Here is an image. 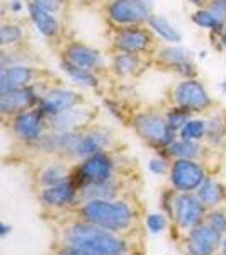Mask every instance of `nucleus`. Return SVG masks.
Instances as JSON below:
<instances>
[{
	"instance_id": "f257e3e1",
	"label": "nucleus",
	"mask_w": 226,
	"mask_h": 255,
	"mask_svg": "<svg viewBox=\"0 0 226 255\" xmlns=\"http://www.w3.org/2000/svg\"><path fill=\"white\" fill-rule=\"evenodd\" d=\"M68 242L75 249L97 255H121L124 244L109 232L94 225H77L68 232Z\"/></svg>"
},
{
	"instance_id": "f03ea898",
	"label": "nucleus",
	"mask_w": 226,
	"mask_h": 255,
	"mask_svg": "<svg viewBox=\"0 0 226 255\" xmlns=\"http://www.w3.org/2000/svg\"><path fill=\"white\" fill-rule=\"evenodd\" d=\"M85 218L108 230L126 228L131 221V211L124 203H109L104 199H92L84 208Z\"/></svg>"
},
{
	"instance_id": "7ed1b4c3",
	"label": "nucleus",
	"mask_w": 226,
	"mask_h": 255,
	"mask_svg": "<svg viewBox=\"0 0 226 255\" xmlns=\"http://www.w3.org/2000/svg\"><path fill=\"white\" fill-rule=\"evenodd\" d=\"M134 128L143 138L157 145H172L174 143V129L167 119L158 114H138L134 118Z\"/></svg>"
},
{
	"instance_id": "20e7f679",
	"label": "nucleus",
	"mask_w": 226,
	"mask_h": 255,
	"mask_svg": "<svg viewBox=\"0 0 226 255\" xmlns=\"http://www.w3.org/2000/svg\"><path fill=\"white\" fill-rule=\"evenodd\" d=\"M109 17L117 24H139L150 20L151 12L146 0H114L109 5Z\"/></svg>"
},
{
	"instance_id": "39448f33",
	"label": "nucleus",
	"mask_w": 226,
	"mask_h": 255,
	"mask_svg": "<svg viewBox=\"0 0 226 255\" xmlns=\"http://www.w3.org/2000/svg\"><path fill=\"white\" fill-rule=\"evenodd\" d=\"M174 99L180 108H184L187 111H199V109L208 108V106L211 104L208 90L196 79L180 82L177 87H175Z\"/></svg>"
},
{
	"instance_id": "423d86ee",
	"label": "nucleus",
	"mask_w": 226,
	"mask_h": 255,
	"mask_svg": "<svg viewBox=\"0 0 226 255\" xmlns=\"http://www.w3.org/2000/svg\"><path fill=\"white\" fill-rule=\"evenodd\" d=\"M172 182L180 191H192L204 182V172L192 160L180 158L172 167Z\"/></svg>"
},
{
	"instance_id": "0eeeda50",
	"label": "nucleus",
	"mask_w": 226,
	"mask_h": 255,
	"mask_svg": "<svg viewBox=\"0 0 226 255\" xmlns=\"http://www.w3.org/2000/svg\"><path fill=\"white\" fill-rule=\"evenodd\" d=\"M80 97L68 89H53L41 99V111L49 116H58L65 111L75 108Z\"/></svg>"
},
{
	"instance_id": "6e6552de",
	"label": "nucleus",
	"mask_w": 226,
	"mask_h": 255,
	"mask_svg": "<svg viewBox=\"0 0 226 255\" xmlns=\"http://www.w3.org/2000/svg\"><path fill=\"white\" fill-rule=\"evenodd\" d=\"M111 172H113V163L104 153H94L82 163L80 175L84 180H89L90 184L108 182Z\"/></svg>"
},
{
	"instance_id": "1a4fd4ad",
	"label": "nucleus",
	"mask_w": 226,
	"mask_h": 255,
	"mask_svg": "<svg viewBox=\"0 0 226 255\" xmlns=\"http://www.w3.org/2000/svg\"><path fill=\"white\" fill-rule=\"evenodd\" d=\"M220 230L215 226H199L189 237V250L194 255H211L220 244Z\"/></svg>"
},
{
	"instance_id": "9d476101",
	"label": "nucleus",
	"mask_w": 226,
	"mask_h": 255,
	"mask_svg": "<svg viewBox=\"0 0 226 255\" xmlns=\"http://www.w3.org/2000/svg\"><path fill=\"white\" fill-rule=\"evenodd\" d=\"M175 216L182 226H196L203 218V204L194 196L182 194L175 199Z\"/></svg>"
},
{
	"instance_id": "9b49d317",
	"label": "nucleus",
	"mask_w": 226,
	"mask_h": 255,
	"mask_svg": "<svg viewBox=\"0 0 226 255\" xmlns=\"http://www.w3.org/2000/svg\"><path fill=\"white\" fill-rule=\"evenodd\" d=\"M150 34L146 31L139 29V27H126L121 29L116 36V46L121 49L122 53H136L143 51L150 44Z\"/></svg>"
},
{
	"instance_id": "f8f14e48",
	"label": "nucleus",
	"mask_w": 226,
	"mask_h": 255,
	"mask_svg": "<svg viewBox=\"0 0 226 255\" xmlns=\"http://www.w3.org/2000/svg\"><path fill=\"white\" fill-rule=\"evenodd\" d=\"M34 92L31 89H15L7 90V92H0V111L5 114H14L19 111L29 108L34 102Z\"/></svg>"
},
{
	"instance_id": "ddd939ff",
	"label": "nucleus",
	"mask_w": 226,
	"mask_h": 255,
	"mask_svg": "<svg viewBox=\"0 0 226 255\" xmlns=\"http://www.w3.org/2000/svg\"><path fill=\"white\" fill-rule=\"evenodd\" d=\"M32 79V70L24 65H12V67H3L0 73V92L7 90L24 89L29 85Z\"/></svg>"
},
{
	"instance_id": "4468645a",
	"label": "nucleus",
	"mask_w": 226,
	"mask_h": 255,
	"mask_svg": "<svg viewBox=\"0 0 226 255\" xmlns=\"http://www.w3.org/2000/svg\"><path fill=\"white\" fill-rule=\"evenodd\" d=\"M94 113L87 108H72L65 113L53 116V128L60 131H72L75 128L85 126L87 123L92 121Z\"/></svg>"
},
{
	"instance_id": "2eb2a0df",
	"label": "nucleus",
	"mask_w": 226,
	"mask_h": 255,
	"mask_svg": "<svg viewBox=\"0 0 226 255\" xmlns=\"http://www.w3.org/2000/svg\"><path fill=\"white\" fill-rule=\"evenodd\" d=\"M67 58L70 63L77 65V67H80V68H85V70H92L101 65V55H99L96 49L84 46V44H80V43L70 44L67 49Z\"/></svg>"
},
{
	"instance_id": "dca6fc26",
	"label": "nucleus",
	"mask_w": 226,
	"mask_h": 255,
	"mask_svg": "<svg viewBox=\"0 0 226 255\" xmlns=\"http://www.w3.org/2000/svg\"><path fill=\"white\" fill-rule=\"evenodd\" d=\"M14 129L20 138L36 139L41 133V116L36 111L20 113L14 121Z\"/></svg>"
},
{
	"instance_id": "f3484780",
	"label": "nucleus",
	"mask_w": 226,
	"mask_h": 255,
	"mask_svg": "<svg viewBox=\"0 0 226 255\" xmlns=\"http://www.w3.org/2000/svg\"><path fill=\"white\" fill-rule=\"evenodd\" d=\"M29 15L32 19V22L36 24L38 31L46 38H51L58 32V20L53 17V14L43 7L36 5V3H29Z\"/></svg>"
},
{
	"instance_id": "a211bd4d",
	"label": "nucleus",
	"mask_w": 226,
	"mask_h": 255,
	"mask_svg": "<svg viewBox=\"0 0 226 255\" xmlns=\"http://www.w3.org/2000/svg\"><path fill=\"white\" fill-rule=\"evenodd\" d=\"M73 196H75V187L70 182H61L56 186H49L44 189L43 199L49 206H63V204L72 203Z\"/></svg>"
},
{
	"instance_id": "6ab92c4d",
	"label": "nucleus",
	"mask_w": 226,
	"mask_h": 255,
	"mask_svg": "<svg viewBox=\"0 0 226 255\" xmlns=\"http://www.w3.org/2000/svg\"><path fill=\"white\" fill-rule=\"evenodd\" d=\"M150 27L153 29L157 34L162 38L163 41H168V43H180L182 41V36L180 32L172 26L170 22L165 17H160V15H151L150 17Z\"/></svg>"
},
{
	"instance_id": "aec40b11",
	"label": "nucleus",
	"mask_w": 226,
	"mask_h": 255,
	"mask_svg": "<svg viewBox=\"0 0 226 255\" xmlns=\"http://www.w3.org/2000/svg\"><path fill=\"white\" fill-rule=\"evenodd\" d=\"M108 136L101 131L97 133H92V134H87V136H82L80 138V143L77 146V153L75 155H80V157H85V155H94V153H99L102 146H106L108 143Z\"/></svg>"
},
{
	"instance_id": "412c9836",
	"label": "nucleus",
	"mask_w": 226,
	"mask_h": 255,
	"mask_svg": "<svg viewBox=\"0 0 226 255\" xmlns=\"http://www.w3.org/2000/svg\"><path fill=\"white\" fill-rule=\"evenodd\" d=\"M61 70H63L65 73H68V75L72 77L77 84L87 85V87H96L97 85L96 75H92L90 70L80 68V67H77V65L70 63V61H63V63H61Z\"/></svg>"
},
{
	"instance_id": "4be33fe9",
	"label": "nucleus",
	"mask_w": 226,
	"mask_h": 255,
	"mask_svg": "<svg viewBox=\"0 0 226 255\" xmlns=\"http://www.w3.org/2000/svg\"><path fill=\"white\" fill-rule=\"evenodd\" d=\"M160 60L165 61V63H170V65H182V63H187L191 60V51L182 46H170V48H163L160 51Z\"/></svg>"
},
{
	"instance_id": "5701e85b",
	"label": "nucleus",
	"mask_w": 226,
	"mask_h": 255,
	"mask_svg": "<svg viewBox=\"0 0 226 255\" xmlns=\"http://www.w3.org/2000/svg\"><path fill=\"white\" fill-rule=\"evenodd\" d=\"M221 196H223V192H221V187L218 186L216 182H213V180H204V182L201 184L199 199L203 204H206V206H215V204H218V201L221 199Z\"/></svg>"
},
{
	"instance_id": "b1692460",
	"label": "nucleus",
	"mask_w": 226,
	"mask_h": 255,
	"mask_svg": "<svg viewBox=\"0 0 226 255\" xmlns=\"http://www.w3.org/2000/svg\"><path fill=\"white\" fill-rule=\"evenodd\" d=\"M170 151L179 158H194L199 155V145L196 141H189V139H180V141H174L170 145Z\"/></svg>"
},
{
	"instance_id": "393cba45",
	"label": "nucleus",
	"mask_w": 226,
	"mask_h": 255,
	"mask_svg": "<svg viewBox=\"0 0 226 255\" xmlns=\"http://www.w3.org/2000/svg\"><path fill=\"white\" fill-rule=\"evenodd\" d=\"M206 123L199 121V119H189L186 123V126L180 129V136L182 139H189V141H196V139H201L206 133Z\"/></svg>"
},
{
	"instance_id": "a878e982",
	"label": "nucleus",
	"mask_w": 226,
	"mask_h": 255,
	"mask_svg": "<svg viewBox=\"0 0 226 255\" xmlns=\"http://www.w3.org/2000/svg\"><path fill=\"white\" fill-rule=\"evenodd\" d=\"M192 20H194V22H196L199 27H203V29L220 31L221 27H223L220 22H218V19H216L215 15H213L208 9L194 12V15H192Z\"/></svg>"
},
{
	"instance_id": "bb28decb",
	"label": "nucleus",
	"mask_w": 226,
	"mask_h": 255,
	"mask_svg": "<svg viewBox=\"0 0 226 255\" xmlns=\"http://www.w3.org/2000/svg\"><path fill=\"white\" fill-rule=\"evenodd\" d=\"M136 65H138V60L133 53H122L121 51V55H117L116 60H114V68H116L117 73H121V75L131 73L134 68H136Z\"/></svg>"
},
{
	"instance_id": "cd10ccee",
	"label": "nucleus",
	"mask_w": 226,
	"mask_h": 255,
	"mask_svg": "<svg viewBox=\"0 0 226 255\" xmlns=\"http://www.w3.org/2000/svg\"><path fill=\"white\" fill-rule=\"evenodd\" d=\"M22 38V31L15 24H3L2 29H0V43L5 46V44H14L20 41Z\"/></svg>"
},
{
	"instance_id": "c85d7f7f",
	"label": "nucleus",
	"mask_w": 226,
	"mask_h": 255,
	"mask_svg": "<svg viewBox=\"0 0 226 255\" xmlns=\"http://www.w3.org/2000/svg\"><path fill=\"white\" fill-rule=\"evenodd\" d=\"M65 177H67V172L63 167H49L43 174V182L46 186H56V184L65 182Z\"/></svg>"
},
{
	"instance_id": "c756f323",
	"label": "nucleus",
	"mask_w": 226,
	"mask_h": 255,
	"mask_svg": "<svg viewBox=\"0 0 226 255\" xmlns=\"http://www.w3.org/2000/svg\"><path fill=\"white\" fill-rule=\"evenodd\" d=\"M168 125H170L172 129H182L186 126V123L189 121V114H187V109L180 108V109H174L167 118Z\"/></svg>"
},
{
	"instance_id": "7c9ffc66",
	"label": "nucleus",
	"mask_w": 226,
	"mask_h": 255,
	"mask_svg": "<svg viewBox=\"0 0 226 255\" xmlns=\"http://www.w3.org/2000/svg\"><path fill=\"white\" fill-rule=\"evenodd\" d=\"M208 10L215 15L221 26H225L226 24V2L225 0H213V2L208 5Z\"/></svg>"
},
{
	"instance_id": "2f4dec72",
	"label": "nucleus",
	"mask_w": 226,
	"mask_h": 255,
	"mask_svg": "<svg viewBox=\"0 0 226 255\" xmlns=\"http://www.w3.org/2000/svg\"><path fill=\"white\" fill-rule=\"evenodd\" d=\"M146 225H148V228H150V232L158 233L165 228V220H163V216H160V215H150L146 220Z\"/></svg>"
},
{
	"instance_id": "473e14b6",
	"label": "nucleus",
	"mask_w": 226,
	"mask_h": 255,
	"mask_svg": "<svg viewBox=\"0 0 226 255\" xmlns=\"http://www.w3.org/2000/svg\"><path fill=\"white\" fill-rule=\"evenodd\" d=\"M31 2L39 7H43V9L49 10V12H55L61 7V0H31Z\"/></svg>"
},
{
	"instance_id": "72a5a7b5",
	"label": "nucleus",
	"mask_w": 226,
	"mask_h": 255,
	"mask_svg": "<svg viewBox=\"0 0 226 255\" xmlns=\"http://www.w3.org/2000/svg\"><path fill=\"white\" fill-rule=\"evenodd\" d=\"M211 226H215L216 230L223 232L226 228V218L221 215V213H215V215L211 216Z\"/></svg>"
},
{
	"instance_id": "f704fd0d",
	"label": "nucleus",
	"mask_w": 226,
	"mask_h": 255,
	"mask_svg": "<svg viewBox=\"0 0 226 255\" xmlns=\"http://www.w3.org/2000/svg\"><path fill=\"white\" fill-rule=\"evenodd\" d=\"M148 167H150V170L155 172V174H163V172H165V168H167L165 162H163V160H158V158L151 160Z\"/></svg>"
},
{
	"instance_id": "c9c22d12",
	"label": "nucleus",
	"mask_w": 226,
	"mask_h": 255,
	"mask_svg": "<svg viewBox=\"0 0 226 255\" xmlns=\"http://www.w3.org/2000/svg\"><path fill=\"white\" fill-rule=\"evenodd\" d=\"M61 255H97V254H92V252H87V250H82V249H75V247H72V249L65 250Z\"/></svg>"
},
{
	"instance_id": "e433bc0d",
	"label": "nucleus",
	"mask_w": 226,
	"mask_h": 255,
	"mask_svg": "<svg viewBox=\"0 0 226 255\" xmlns=\"http://www.w3.org/2000/svg\"><path fill=\"white\" fill-rule=\"evenodd\" d=\"M10 9L14 12H20L22 10V3H20V0H12L10 2Z\"/></svg>"
},
{
	"instance_id": "4c0bfd02",
	"label": "nucleus",
	"mask_w": 226,
	"mask_h": 255,
	"mask_svg": "<svg viewBox=\"0 0 226 255\" xmlns=\"http://www.w3.org/2000/svg\"><path fill=\"white\" fill-rule=\"evenodd\" d=\"M9 226H7V225H2V226H0V235H2V237H5L7 235V233H9Z\"/></svg>"
},
{
	"instance_id": "58836bf2",
	"label": "nucleus",
	"mask_w": 226,
	"mask_h": 255,
	"mask_svg": "<svg viewBox=\"0 0 226 255\" xmlns=\"http://www.w3.org/2000/svg\"><path fill=\"white\" fill-rule=\"evenodd\" d=\"M191 3H194V5H203V3H206L208 0H189Z\"/></svg>"
},
{
	"instance_id": "ea45409f",
	"label": "nucleus",
	"mask_w": 226,
	"mask_h": 255,
	"mask_svg": "<svg viewBox=\"0 0 226 255\" xmlns=\"http://www.w3.org/2000/svg\"><path fill=\"white\" fill-rule=\"evenodd\" d=\"M221 89H223L225 92H226V82H223V84H221Z\"/></svg>"
},
{
	"instance_id": "a19ab883",
	"label": "nucleus",
	"mask_w": 226,
	"mask_h": 255,
	"mask_svg": "<svg viewBox=\"0 0 226 255\" xmlns=\"http://www.w3.org/2000/svg\"><path fill=\"white\" fill-rule=\"evenodd\" d=\"M223 44L226 46V31H225V34H223Z\"/></svg>"
},
{
	"instance_id": "79ce46f5",
	"label": "nucleus",
	"mask_w": 226,
	"mask_h": 255,
	"mask_svg": "<svg viewBox=\"0 0 226 255\" xmlns=\"http://www.w3.org/2000/svg\"><path fill=\"white\" fill-rule=\"evenodd\" d=\"M223 255H226V240H225V245H223Z\"/></svg>"
},
{
	"instance_id": "37998d69",
	"label": "nucleus",
	"mask_w": 226,
	"mask_h": 255,
	"mask_svg": "<svg viewBox=\"0 0 226 255\" xmlns=\"http://www.w3.org/2000/svg\"><path fill=\"white\" fill-rule=\"evenodd\" d=\"M225 2H226V0H225Z\"/></svg>"
}]
</instances>
